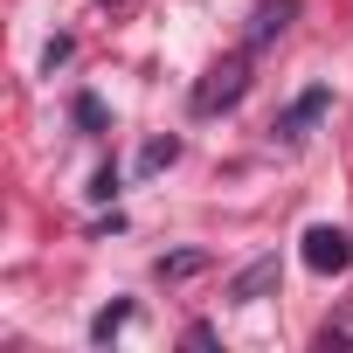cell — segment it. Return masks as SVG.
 I'll return each instance as SVG.
<instances>
[{
    "mask_svg": "<svg viewBox=\"0 0 353 353\" xmlns=\"http://www.w3.org/2000/svg\"><path fill=\"white\" fill-rule=\"evenodd\" d=\"M305 263H312L319 277L353 270V236H346V229H332V222H312V229H305Z\"/></svg>",
    "mask_w": 353,
    "mask_h": 353,
    "instance_id": "cell-2",
    "label": "cell"
},
{
    "mask_svg": "<svg viewBox=\"0 0 353 353\" xmlns=\"http://www.w3.org/2000/svg\"><path fill=\"white\" fill-rule=\"evenodd\" d=\"M118 194V166H97V181H90V201H111Z\"/></svg>",
    "mask_w": 353,
    "mask_h": 353,
    "instance_id": "cell-10",
    "label": "cell"
},
{
    "mask_svg": "<svg viewBox=\"0 0 353 353\" xmlns=\"http://www.w3.org/2000/svg\"><path fill=\"white\" fill-rule=\"evenodd\" d=\"M291 21H298V0H256V14H250V49H270Z\"/></svg>",
    "mask_w": 353,
    "mask_h": 353,
    "instance_id": "cell-4",
    "label": "cell"
},
{
    "mask_svg": "<svg viewBox=\"0 0 353 353\" xmlns=\"http://www.w3.org/2000/svg\"><path fill=\"white\" fill-rule=\"evenodd\" d=\"M277 277H284L277 256H256V263H243V270L229 277V298H236V305H256L263 291H277Z\"/></svg>",
    "mask_w": 353,
    "mask_h": 353,
    "instance_id": "cell-5",
    "label": "cell"
},
{
    "mask_svg": "<svg viewBox=\"0 0 353 353\" xmlns=\"http://www.w3.org/2000/svg\"><path fill=\"white\" fill-rule=\"evenodd\" d=\"M77 125H83V132H104V104H97V97H90V90H83V97H77Z\"/></svg>",
    "mask_w": 353,
    "mask_h": 353,
    "instance_id": "cell-9",
    "label": "cell"
},
{
    "mask_svg": "<svg viewBox=\"0 0 353 353\" xmlns=\"http://www.w3.org/2000/svg\"><path fill=\"white\" fill-rule=\"evenodd\" d=\"M325 111H332V90H325V83H312V90H298V97L277 111V125H270V132H277L284 145H298V139H305V132H312Z\"/></svg>",
    "mask_w": 353,
    "mask_h": 353,
    "instance_id": "cell-3",
    "label": "cell"
},
{
    "mask_svg": "<svg viewBox=\"0 0 353 353\" xmlns=\"http://www.w3.org/2000/svg\"><path fill=\"white\" fill-rule=\"evenodd\" d=\"M243 90H250V56H229V63H215L201 83H194V97H188V111L194 118H215V111H236L243 104Z\"/></svg>",
    "mask_w": 353,
    "mask_h": 353,
    "instance_id": "cell-1",
    "label": "cell"
},
{
    "mask_svg": "<svg viewBox=\"0 0 353 353\" xmlns=\"http://www.w3.org/2000/svg\"><path fill=\"white\" fill-rule=\"evenodd\" d=\"M125 325H132V298H118L111 312H97V319H90V339H97V346H111Z\"/></svg>",
    "mask_w": 353,
    "mask_h": 353,
    "instance_id": "cell-6",
    "label": "cell"
},
{
    "mask_svg": "<svg viewBox=\"0 0 353 353\" xmlns=\"http://www.w3.org/2000/svg\"><path fill=\"white\" fill-rule=\"evenodd\" d=\"M181 159V139H152L145 152H139V173H159V166H173Z\"/></svg>",
    "mask_w": 353,
    "mask_h": 353,
    "instance_id": "cell-8",
    "label": "cell"
},
{
    "mask_svg": "<svg viewBox=\"0 0 353 353\" xmlns=\"http://www.w3.org/2000/svg\"><path fill=\"white\" fill-rule=\"evenodd\" d=\"M152 270H159V277H194V270H208V250H173V256H159Z\"/></svg>",
    "mask_w": 353,
    "mask_h": 353,
    "instance_id": "cell-7",
    "label": "cell"
}]
</instances>
